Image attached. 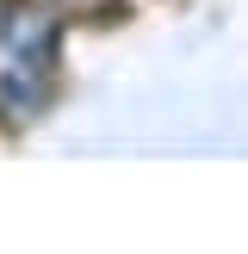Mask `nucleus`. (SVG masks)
I'll use <instances>...</instances> for the list:
<instances>
[{"mask_svg": "<svg viewBox=\"0 0 248 254\" xmlns=\"http://www.w3.org/2000/svg\"><path fill=\"white\" fill-rule=\"evenodd\" d=\"M50 50H56V37H50V25L37 12H25L0 37V106L6 112H31L37 106V93L50 81Z\"/></svg>", "mask_w": 248, "mask_h": 254, "instance_id": "obj_1", "label": "nucleus"}]
</instances>
